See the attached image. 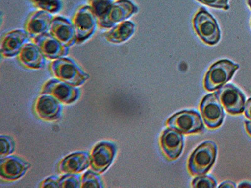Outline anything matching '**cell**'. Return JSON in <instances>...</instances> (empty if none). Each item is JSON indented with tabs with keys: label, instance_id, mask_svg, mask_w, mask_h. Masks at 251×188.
<instances>
[{
	"label": "cell",
	"instance_id": "1",
	"mask_svg": "<svg viewBox=\"0 0 251 188\" xmlns=\"http://www.w3.org/2000/svg\"><path fill=\"white\" fill-rule=\"evenodd\" d=\"M49 69L58 79L75 87L82 86L89 77L77 63L69 58L53 60L49 64Z\"/></svg>",
	"mask_w": 251,
	"mask_h": 188
},
{
	"label": "cell",
	"instance_id": "2",
	"mask_svg": "<svg viewBox=\"0 0 251 188\" xmlns=\"http://www.w3.org/2000/svg\"><path fill=\"white\" fill-rule=\"evenodd\" d=\"M217 145L212 141H205L199 145L190 156L188 169L193 176H201L207 173L216 161Z\"/></svg>",
	"mask_w": 251,
	"mask_h": 188
},
{
	"label": "cell",
	"instance_id": "3",
	"mask_svg": "<svg viewBox=\"0 0 251 188\" xmlns=\"http://www.w3.org/2000/svg\"><path fill=\"white\" fill-rule=\"evenodd\" d=\"M239 68L238 64L224 59L213 64L204 78V87L208 91H216L223 86L234 76Z\"/></svg>",
	"mask_w": 251,
	"mask_h": 188
},
{
	"label": "cell",
	"instance_id": "4",
	"mask_svg": "<svg viewBox=\"0 0 251 188\" xmlns=\"http://www.w3.org/2000/svg\"><path fill=\"white\" fill-rule=\"evenodd\" d=\"M75 32L76 44H82L92 37L98 26L97 19L89 5L76 10L71 20Z\"/></svg>",
	"mask_w": 251,
	"mask_h": 188
},
{
	"label": "cell",
	"instance_id": "5",
	"mask_svg": "<svg viewBox=\"0 0 251 188\" xmlns=\"http://www.w3.org/2000/svg\"><path fill=\"white\" fill-rule=\"evenodd\" d=\"M195 31L206 44L214 46L221 39V31L214 18L206 10L201 8L193 20Z\"/></svg>",
	"mask_w": 251,
	"mask_h": 188
},
{
	"label": "cell",
	"instance_id": "6",
	"mask_svg": "<svg viewBox=\"0 0 251 188\" xmlns=\"http://www.w3.org/2000/svg\"><path fill=\"white\" fill-rule=\"evenodd\" d=\"M167 125L169 128L185 134L197 133L204 130L200 114L194 110H185L175 114L167 120Z\"/></svg>",
	"mask_w": 251,
	"mask_h": 188
},
{
	"label": "cell",
	"instance_id": "7",
	"mask_svg": "<svg viewBox=\"0 0 251 188\" xmlns=\"http://www.w3.org/2000/svg\"><path fill=\"white\" fill-rule=\"evenodd\" d=\"M138 12V8L130 0H117L114 1L106 17L98 22L101 29H110L123 22L126 21Z\"/></svg>",
	"mask_w": 251,
	"mask_h": 188
},
{
	"label": "cell",
	"instance_id": "8",
	"mask_svg": "<svg viewBox=\"0 0 251 188\" xmlns=\"http://www.w3.org/2000/svg\"><path fill=\"white\" fill-rule=\"evenodd\" d=\"M116 154V147L113 143L107 141L98 143L90 155L92 170L99 174H102L111 165Z\"/></svg>",
	"mask_w": 251,
	"mask_h": 188
},
{
	"label": "cell",
	"instance_id": "9",
	"mask_svg": "<svg viewBox=\"0 0 251 188\" xmlns=\"http://www.w3.org/2000/svg\"><path fill=\"white\" fill-rule=\"evenodd\" d=\"M41 94L52 95L65 104H73L80 95L79 89L58 78L48 80L42 87Z\"/></svg>",
	"mask_w": 251,
	"mask_h": 188
},
{
	"label": "cell",
	"instance_id": "10",
	"mask_svg": "<svg viewBox=\"0 0 251 188\" xmlns=\"http://www.w3.org/2000/svg\"><path fill=\"white\" fill-rule=\"evenodd\" d=\"M216 94L228 113L237 115L243 113L245 107V96L234 85L228 84L222 86Z\"/></svg>",
	"mask_w": 251,
	"mask_h": 188
},
{
	"label": "cell",
	"instance_id": "11",
	"mask_svg": "<svg viewBox=\"0 0 251 188\" xmlns=\"http://www.w3.org/2000/svg\"><path fill=\"white\" fill-rule=\"evenodd\" d=\"M200 109L204 122L208 128L216 129L223 124L224 109L220 104L216 93L208 94L203 97L201 102Z\"/></svg>",
	"mask_w": 251,
	"mask_h": 188
},
{
	"label": "cell",
	"instance_id": "12",
	"mask_svg": "<svg viewBox=\"0 0 251 188\" xmlns=\"http://www.w3.org/2000/svg\"><path fill=\"white\" fill-rule=\"evenodd\" d=\"M31 41L30 36L24 30H13L2 36L0 51L2 57L12 58L19 55L24 45Z\"/></svg>",
	"mask_w": 251,
	"mask_h": 188
},
{
	"label": "cell",
	"instance_id": "13",
	"mask_svg": "<svg viewBox=\"0 0 251 188\" xmlns=\"http://www.w3.org/2000/svg\"><path fill=\"white\" fill-rule=\"evenodd\" d=\"M31 42L39 46L47 59L55 60L69 54V47L64 46L49 32L35 38Z\"/></svg>",
	"mask_w": 251,
	"mask_h": 188
},
{
	"label": "cell",
	"instance_id": "14",
	"mask_svg": "<svg viewBox=\"0 0 251 188\" xmlns=\"http://www.w3.org/2000/svg\"><path fill=\"white\" fill-rule=\"evenodd\" d=\"M35 112L40 119L45 121H54L61 116V102L52 95L42 94L36 100Z\"/></svg>",
	"mask_w": 251,
	"mask_h": 188
},
{
	"label": "cell",
	"instance_id": "15",
	"mask_svg": "<svg viewBox=\"0 0 251 188\" xmlns=\"http://www.w3.org/2000/svg\"><path fill=\"white\" fill-rule=\"evenodd\" d=\"M30 165L25 160L17 156H8L0 161V176L6 181L19 180L30 168Z\"/></svg>",
	"mask_w": 251,
	"mask_h": 188
},
{
	"label": "cell",
	"instance_id": "16",
	"mask_svg": "<svg viewBox=\"0 0 251 188\" xmlns=\"http://www.w3.org/2000/svg\"><path fill=\"white\" fill-rule=\"evenodd\" d=\"M53 16L44 11L31 13L24 24V30L30 36L31 40L48 33Z\"/></svg>",
	"mask_w": 251,
	"mask_h": 188
},
{
	"label": "cell",
	"instance_id": "17",
	"mask_svg": "<svg viewBox=\"0 0 251 188\" xmlns=\"http://www.w3.org/2000/svg\"><path fill=\"white\" fill-rule=\"evenodd\" d=\"M49 32L69 48L76 44L75 32L73 24L66 18L60 16L53 17Z\"/></svg>",
	"mask_w": 251,
	"mask_h": 188
},
{
	"label": "cell",
	"instance_id": "18",
	"mask_svg": "<svg viewBox=\"0 0 251 188\" xmlns=\"http://www.w3.org/2000/svg\"><path fill=\"white\" fill-rule=\"evenodd\" d=\"M163 153L169 160H176L182 153L184 141L180 132L171 128L165 129L160 138Z\"/></svg>",
	"mask_w": 251,
	"mask_h": 188
},
{
	"label": "cell",
	"instance_id": "19",
	"mask_svg": "<svg viewBox=\"0 0 251 188\" xmlns=\"http://www.w3.org/2000/svg\"><path fill=\"white\" fill-rule=\"evenodd\" d=\"M46 59L39 46L32 42L25 44L17 55L20 64L25 68L31 70H37L44 67Z\"/></svg>",
	"mask_w": 251,
	"mask_h": 188
},
{
	"label": "cell",
	"instance_id": "20",
	"mask_svg": "<svg viewBox=\"0 0 251 188\" xmlns=\"http://www.w3.org/2000/svg\"><path fill=\"white\" fill-rule=\"evenodd\" d=\"M90 165V155L87 152H76L60 161L59 171L62 174H78L88 168Z\"/></svg>",
	"mask_w": 251,
	"mask_h": 188
},
{
	"label": "cell",
	"instance_id": "21",
	"mask_svg": "<svg viewBox=\"0 0 251 188\" xmlns=\"http://www.w3.org/2000/svg\"><path fill=\"white\" fill-rule=\"evenodd\" d=\"M135 31V24L131 21H125L116 24L102 35L107 42L111 44L124 43L133 35Z\"/></svg>",
	"mask_w": 251,
	"mask_h": 188
},
{
	"label": "cell",
	"instance_id": "22",
	"mask_svg": "<svg viewBox=\"0 0 251 188\" xmlns=\"http://www.w3.org/2000/svg\"><path fill=\"white\" fill-rule=\"evenodd\" d=\"M113 3L114 0H88V5L98 22L106 17Z\"/></svg>",
	"mask_w": 251,
	"mask_h": 188
},
{
	"label": "cell",
	"instance_id": "23",
	"mask_svg": "<svg viewBox=\"0 0 251 188\" xmlns=\"http://www.w3.org/2000/svg\"><path fill=\"white\" fill-rule=\"evenodd\" d=\"M33 7L39 10L50 13L51 15L57 14L63 8L62 0H29Z\"/></svg>",
	"mask_w": 251,
	"mask_h": 188
},
{
	"label": "cell",
	"instance_id": "24",
	"mask_svg": "<svg viewBox=\"0 0 251 188\" xmlns=\"http://www.w3.org/2000/svg\"><path fill=\"white\" fill-rule=\"evenodd\" d=\"M103 187H104V185H103L102 178L99 175V174L96 173L93 170L87 171L81 177V185H80V188H100Z\"/></svg>",
	"mask_w": 251,
	"mask_h": 188
},
{
	"label": "cell",
	"instance_id": "25",
	"mask_svg": "<svg viewBox=\"0 0 251 188\" xmlns=\"http://www.w3.org/2000/svg\"><path fill=\"white\" fill-rule=\"evenodd\" d=\"M81 185V178L78 174H65L59 178V188H77Z\"/></svg>",
	"mask_w": 251,
	"mask_h": 188
},
{
	"label": "cell",
	"instance_id": "26",
	"mask_svg": "<svg viewBox=\"0 0 251 188\" xmlns=\"http://www.w3.org/2000/svg\"><path fill=\"white\" fill-rule=\"evenodd\" d=\"M0 155L1 158L10 156L15 151V144L12 138L8 136H1L0 137Z\"/></svg>",
	"mask_w": 251,
	"mask_h": 188
},
{
	"label": "cell",
	"instance_id": "27",
	"mask_svg": "<svg viewBox=\"0 0 251 188\" xmlns=\"http://www.w3.org/2000/svg\"><path fill=\"white\" fill-rule=\"evenodd\" d=\"M216 185V180L207 176H198L192 182V187L197 188H214Z\"/></svg>",
	"mask_w": 251,
	"mask_h": 188
},
{
	"label": "cell",
	"instance_id": "28",
	"mask_svg": "<svg viewBox=\"0 0 251 188\" xmlns=\"http://www.w3.org/2000/svg\"><path fill=\"white\" fill-rule=\"evenodd\" d=\"M201 3L210 6V7L228 10L230 6L228 0H197Z\"/></svg>",
	"mask_w": 251,
	"mask_h": 188
},
{
	"label": "cell",
	"instance_id": "29",
	"mask_svg": "<svg viewBox=\"0 0 251 188\" xmlns=\"http://www.w3.org/2000/svg\"><path fill=\"white\" fill-rule=\"evenodd\" d=\"M59 178L57 176H51L42 181L40 185V188H59Z\"/></svg>",
	"mask_w": 251,
	"mask_h": 188
},
{
	"label": "cell",
	"instance_id": "30",
	"mask_svg": "<svg viewBox=\"0 0 251 188\" xmlns=\"http://www.w3.org/2000/svg\"><path fill=\"white\" fill-rule=\"evenodd\" d=\"M244 113H245L246 117L251 120V98H249L246 102L244 107Z\"/></svg>",
	"mask_w": 251,
	"mask_h": 188
},
{
	"label": "cell",
	"instance_id": "31",
	"mask_svg": "<svg viewBox=\"0 0 251 188\" xmlns=\"http://www.w3.org/2000/svg\"><path fill=\"white\" fill-rule=\"evenodd\" d=\"M235 184L234 183H233L232 181H226L225 182L221 183L220 185L219 188H235Z\"/></svg>",
	"mask_w": 251,
	"mask_h": 188
},
{
	"label": "cell",
	"instance_id": "32",
	"mask_svg": "<svg viewBox=\"0 0 251 188\" xmlns=\"http://www.w3.org/2000/svg\"><path fill=\"white\" fill-rule=\"evenodd\" d=\"M246 131L251 136V121H245Z\"/></svg>",
	"mask_w": 251,
	"mask_h": 188
},
{
	"label": "cell",
	"instance_id": "33",
	"mask_svg": "<svg viewBox=\"0 0 251 188\" xmlns=\"http://www.w3.org/2000/svg\"><path fill=\"white\" fill-rule=\"evenodd\" d=\"M239 188H251L250 183L247 182H243L239 185Z\"/></svg>",
	"mask_w": 251,
	"mask_h": 188
},
{
	"label": "cell",
	"instance_id": "34",
	"mask_svg": "<svg viewBox=\"0 0 251 188\" xmlns=\"http://www.w3.org/2000/svg\"><path fill=\"white\" fill-rule=\"evenodd\" d=\"M248 4L249 6H250V8L251 9V0H248Z\"/></svg>",
	"mask_w": 251,
	"mask_h": 188
},
{
	"label": "cell",
	"instance_id": "35",
	"mask_svg": "<svg viewBox=\"0 0 251 188\" xmlns=\"http://www.w3.org/2000/svg\"></svg>",
	"mask_w": 251,
	"mask_h": 188
}]
</instances>
